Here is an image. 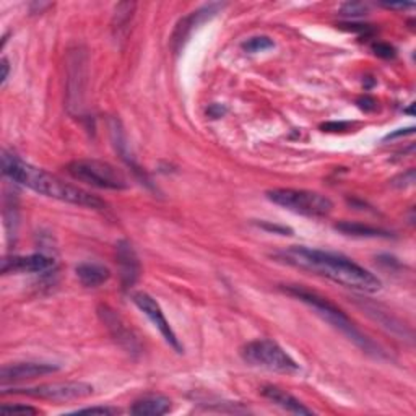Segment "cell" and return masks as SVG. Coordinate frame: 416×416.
I'll return each mask as SVG.
<instances>
[{
    "instance_id": "1",
    "label": "cell",
    "mask_w": 416,
    "mask_h": 416,
    "mask_svg": "<svg viewBox=\"0 0 416 416\" xmlns=\"http://www.w3.org/2000/svg\"><path fill=\"white\" fill-rule=\"evenodd\" d=\"M276 257L288 265L301 269L309 274L324 276V279L337 283V285L352 288L361 293L381 291L382 281L368 269L353 262L345 255L295 246L276 254Z\"/></svg>"
},
{
    "instance_id": "2",
    "label": "cell",
    "mask_w": 416,
    "mask_h": 416,
    "mask_svg": "<svg viewBox=\"0 0 416 416\" xmlns=\"http://www.w3.org/2000/svg\"><path fill=\"white\" fill-rule=\"evenodd\" d=\"M2 173L10 181L31 189L33 192L40 193V196L44 197L93 210H103L106 207V203L101 198L93 196L91 192L72 186L69 182L59 179L57 176L23 162V159L13 153H2Z\"/></svg>"
},
{
    "instance_id": "3",
    "label": "cell",
    "mask_w": 416,
    "mask_h": 416,
    "mask_svg": "<svg viewBox=\"0 0 416 416\" xmlns=\"http://www.w3.org/2000/svg\"><path fill=\"white\" fill-rule=\"evenodd\" d=\"M285 291L293 298L299 299L301 303L308 304L309 308H313L315 310V314L320 315V317L327 320L330 325H334L335 329L342 332V334H345L349 340L356 343L358 347H361L364 352H374L376 349L374 343L356 329V325L352 322V319H349L340 308L329 301L325 296L319 295L317 291H310L308 288L298 285L286 286Z\"/></svg>"
},
{
    "instance_id": "4",
    "label": "cell",
    "mask_w": 416,
    "mask_h": 416,
    "mask_svg": "<svg viewBox=\"0 0 416 416\" xmlns=\"http://www.w3.org/2000/svg\"><path fill=\"white\" fill-rule=\"evenodd\" d=\"M267 198L288 212L309 218H325L334 210V203L329 197L304 189H274L267 192Z\"/></svg>"
},
{
    "instance_id": "5",
    "label": "cell",
    "mask_w": 416,
    "mask_h": 416,
    "mask_svg": "<svg viewBox=\"0 0 416 416\" xmlns=\"http://www.w3.org/2000/svg\"><path fill=\"white\" fill-rule=\"evenodd\" d=\"M69 174L75 181L106 191H124L129 187L125 174L119 168L101 159H75L67 164Z\"/></svg>"
},
{
    "instance_id": "6",
    "label": "cell",
    "mask_w": 416,
    "mask_h": 416,
    "mask_svg": "<svg viewBox=\"0 0 416 416\" xmlns=\"http://www.w3.org/2000/svg\"><path fill=\"white\" fill-rule=\"evenodd\" d=\"M241 356L247 364L274 371V373L291 374L299 371V364L295 359L279 343L267 340V338L246 343L241 348Z\"/></svg>"
},
{
    "instance_id": "7",
    "label": "cell",
    "mask_w": 416,
    "mask_h": 416,
    "mask_svg": "<svg viewBox=\"0 0 416 416\" xmlns=\"http://www.w3.org/2000/svg\"><path fill=\"white\" fill-rule=\"evenodd\" d=\"M4 393H20V395L51 402H72L93 395V386L86 382H52V384L30 387V389L4 390Z\"/></svg>"
},
{
    "instance_id": "8",
    "label": "cell",
    "mask_w": 416,
    "mask_h": 416,
    "mask_svg": "<svg viewBox=\"0 0 416 416\" xmlns=\"http://www.w3.org/2000/svg\"><path fill=\"white\" fill-rule=\"evenodd\" d=\"M132 301H134L135 306L147 315L150 322L154 325V329H157L159 334H162L164 342L168 343V345L173 348L176 353H179V354L184 353V347L181 345L179 338H177L176 332L173 330V327L169 325L168 319L164 317V313L162 310V308H159V304L154 301V299L150 296L148 293H143V291L134 293Z\"/></svg>"
},
{
    "instance_id": "9",
    "label": "cell",
    "mask_w": 416,
    "mask_h": 416,
    "mask_svg": "<svg viewBox=\"0 0 416 416\" xmlns=\"http://www.w3.org/2000/svg\"><path fill=\"white\" fill-rule=\"evenodd\" d=\"M225 4H207L203 7L197 9L196 12H192L191 15H187L182 18L179 23L176 25V30L173 33V38H171V44H173V49L176 52H179L184 44L187 43L189 38H191L192 31L197 30L198 26L205 21L212 20L213 16L218 15L221 10H223Z\"/></svg>"
},
{
    "instance_id": "10",
    "label": "cell",
    "mask_w": 416,
    "mask_h": 416,
    "mask_svg": "<svg viewBox=\"0 0 416 416\" xmlns=\"http://www.w3.org/2000/svg\"><path fill=\"white\" fill-rule=\"evenodd\" d=\"M55 267V260L44 254L12 255L2 260V274H46Z\"/></svg>"
},
{
    "instance_id": "11",
    "label": "cell",
    "mask_w": 416,
    "mask_h": 416,
    "mask_svg": "<svg viewBox=\"0 0 416 416\" xmlns=\"http://www.w3.org/2000/svg\"><path fill=\"white\" fill-rule=\"evenodd\" d=\"M98 315L103 320V324L108 327L111 335L114 337L116 342H119V345L124 347L129 353H135L140 349L138 347L137 338L132 334V330L127 327V324L119 317V314H116V310L111 309L109 306H99Z\"/></svg>"
},
{
    "instance_id": "12",
    "label": "cell",
    "mask_w": 416,
    "mask_h": 416,
    "mask_svg": "<svg viewBox=\"0 0 416 416\" xmlns=\"http://www.w3.org/2000/svg\"><path fill=\"white\" fill-rule=\"evenodd\" d=\"M57 371L59 366L49 363H16L4 366L2 371H0V381L5 386L9 382H23L35 379V377L57 373Z\"/></svg>"
},
{
    "instance_id": "13",
    "label": "cell",
    "mask_w": 416,
    "mask_h": 416,
    "mask_svg": "<svg viewBox=\"0 0 416 416\" xmlns=\"http://www.w3.org/2000/svg\"><path fill=\"white\" fill-rule=\"evenodd\" d=\"M116 254H118L122 285H124V288H132L138 280V276H140V262H138L134 247L127 241H120L118 242V247H116Z\"/></svg>"
},
{
    "instance_id": "14",
    "label": "cell",
    "mask_w": 416,
    "mask_h": 416,
    "mask_svg": "<svg viewBox=\"0 0 416 416\" xmlns=\"http://www.w3.org/2000/svg\"><path fill=\"white\" fill-rule=\"evenodd\" d=\"M260 393L267 398V400L274 402L275 405H279L280 408L286 410L288 413L293 415H314V412L310 408H308L306 405L301 403L298 400L296 397H293L291 393H288L286 390H281L279 387L275 386H265L260 389Z\"/></svg>"
},
{
    "instance_id": "15",
    "label": "cell",
    "mask_w": 416,
    "mask_h": 416,
    "mask_svg": "<svg viewBox=\"0 0 416 416\" xmlns=\"http://www.w3.org/2000/svg\"><path fill=\"white\" fill-rule=\"evenodd\" d=\"M75 274L81 285L86 288H98L104 285V283L111 279L109 269L104 267V265L101 264H94V262H85V264L77 265Z\"/></svg>"
},
{
    "instance_id": "16",
    "label": "cell",
    "mask_w": 416,
    "mask_h": 416,
    "mask_svg": "<svg viewBox=\"0 0 416 416\" xmlns=\"http://www.w3.org/2000/svg\"><path fill=\"white\" fill-rule=\"evenodd\" d=\"M171 410V400L163 395H147L134 402L130 408L132 415L137 416H159Z\"/></svg>"
},
{
    "instance_id": "17",
    "label": "cell",
    "mask_w": 416,
    "mask_h": 416,
    "mask_svg": "<svg viewBox=\"0 0 416 416\" xmlns=\"http://www.w3.org/2000/svg\"><path fill=\"white\" fill-rule=\"evenodd\" d=\"M335 230H338L343 235L354 236V237H390V232L376 226H369L364 223H358V221H340L335 225Z\"/></svg>"
},
{
    "instance_id": "18",
    "label": "cell",
    "mask_w": 416,
    "mask_h": 416,
    "mask_svg": "<svg viewBox=\"0 0 416 416\" xmlns=\"http://www.w3.org/2000/svg\"><path fill=\"white\" fill-rule=\"evenodd\" d=\"M134 10H135V4H129V2L119 4L118 7H116L114 21H113V28H114L116 35H120V33L124 31L127 26H129L132 15H134Z\"/></svg>"
},
{
    "instance_id": "19",
    "label": "cell",
    "mask_w": 416,
    "mask_h": 416,
    "mask_svg": "<svg viewBox=\"0 0 416 416\" xmlns=\"http://www.w3.org/2000/svg\"><path fill=\"white\" fill-rule=\"evenodd\" d=\"M271 47H275V43H274V40H270L269 36H252L242 43L244 51L251 52V54L264 52Z\"/></svg>"
},
{
    "instance_id": "20",
    "label": "cell",
    "mask_w": 416,
    "mask_h": 416,
    "mask_svg": "<svg viewBox=\"0 0 416 416\" xmlns=\"http://www.w3.org/2000/svg\"><path fill=\"white\" fill-rule=\"evenodd\" d=\"M369 13V5L363 2H347L340 7V15L345 18H359Z\"/></svg>"
},
{
    "instance_id": "21",
    "label": "cell",
    "mask_w": 416,
    "mask_h": 416,
    "mask_svg": "<svg viewBox=\"0 0 416 416\" xmlns=\"http://www.w3.org/2000/svg\"><path fill=\"white\" fill-rule=\"evenodd\" d=\"M0 413L2 415H38L40 410L25 403H15V405H2L0 407Z\"/></svg>"
},
{
    "instance_id": "22",
    "label": "cell",
    "mask_w": 416,
    "mask_h": 416,
    "mask_svg": "<svg viewBox=\"0 0 416 416\" xmlns=\"http://www.w3.org/2000/svg\"><path fill=\"white\" fill-rule=\"evenodd\" d=\"M371 49H373V52L377 55V57L386 59V60L393 59L397 55L395 47L390 46L389 43H374L373 46H371Z\"/></svg>"
},
{
    "instance_id": "23",
    "label": "cell",
    "mask_w": 416,
    "mask_h": 416,
    "mask_svg": "<svg viewBox=\"0 0 416 416\" xmlns=\"http://www.w3.org/2000/svg\"><path fill=\"white\" fill-rule=\"evenodd\" d=\"M415 182V169L410 168L408 171H405V173L398 174L393 177V179L390 181V184L393 187H398V189H403V187H408L412 186Z\"/></svg>"
},
{
    "instance_id": "24",
    "label": "cell",
    "mask_w": 416,
    "mask_h": 416,
    "mask_svg": "<svg viewBox=\"0 0 416 416\" xmlns=\"http://www.w3.org/2000/svg\"><path fill=\"white\" fill-rule=\"evenodd\" d=\"M259 226L265 231L269 232H275V235H281V236H290L293 235V230L288 228V226H281V225H271L270 221H260Z\"/></svg>"
},
{
    "instance_id": "25",
    "label": "cell",
    "mask_w": 416,
    "mask_h": 416,
    "mask_svg": "<svg viewBox=\"0 0 416 416\" xmlns=\"http://www.w3.org/2000/svg\"><path fill=\"white\" fill-rule=\"evenodd\" d=\"M75 415H116L118 410L109 408V407H90V408H81L74 412Z\"/></svg>"
},
{
    "instance_id": "26",
    "label": "cell",
    "mask_w": 416,
    "mask_h": 416,
    "mask_svg": "<svg viewBox=\"0 0 416 416\" xmlns=\"http://www.w3.org/2000/svg\"><path fill=\"white\" fill-rule=\"evenodd\" d=\"M356 104L359 109L364 111V113H374V111L377 109V101L373 96H369V94H364V96L358 98Z\"/></svg>"
},
{
    "instance_id": "27",
    "label": "cell",
    "mask_w": 416,
    "mask_h": 416,
    "mask_svg": "<svg viewBox=\"0 0 416 416\" xmlns=\"http://www.w3.org/2000/svg\"><path fill=\"white\" fill-rule=\"evenodd\" d=\"M226 113H228V109H226V106H223V104H218V103L210 104L208 109H207V116H208V118H212V119L223 118Z\"/></svg>"
},
{
    "instance_id": "28",
    "label": "cell",
    "mask_w": 416,
    "mask_h": 416,
    "mask_svg": "<svg viewBox=\"0 0 416 416\" xmlns=\"http://www.w3.org/2000/svg\"><path fill=\"white\" fill-rule=\"evenodd\" d=\"M348 122H329V124H322L320 129H324V132H338V130H347Z\"/></svg>"
},
{
    "instance_id": "29",
    "label": "cell",
    "mask_w": 416,
    "mask_h": 416,
    "mask_svg": "<svg viewBox=\"0 0 416 416\" xmlns=\"http://www.w3.org/2000/svg\"><path fill=\"white\" fill-rule=\"evenodd\" d=\"M415 132V127H408V129H397L395 132H392V134L386 135L384 140H395V138H400L405 135H412Z\"/></svg>"
},
{
    "instance_id": "30",
    "label": "cell",
    "mask_w": 416,
    "mask_h": 416,
    "mask_svg": "<svg viewBox=\"0 0 416 416\" xmlns=\"http://www.w3.org/2000/svg\"><path fill=\"white\" fill-rule=\"evenodd\" d=\"M343 26H349V28H343V30L352 31V33H368L371 31V25H361V23H342Z\"/></svg>"
},
{
    "instance_id": "31",
    "label": "cell",
    "mask_w": 416,
    "mask_h": 416,
    "mask_svg": "<svg viewBox=\"0 0 416 416\" xmlns=\"http://www.w3.org/2000/svg\"><path fill=\"white\" fill-rule=\"evenodd\" d=\"M0 67H2V85H5V81H7L9 75H10V64L5 57L2 59V65H0Z\"/></svg>"
},
{
    "instance_id": "32",
    "label": "cell",
    "mask_w": 416,
    "mask_h": 416,
    "mask_svg": "<svg viewBox=\"0 0 416 416\" xmlns=\"http://www.w3.org/2000/svg\"><path fill=\"white\" fill-rule=\"evenodd\" d=\"M382 7L389 10H405V9H412L413 4H382Z\"/></svg>"
},
{
    "instance_id": "33",
    "label": "cell",
    "mask_w": 416,
    "mask_h": 416,
    "mask_svg": "<svg viewBox=\"0 0 416 416\" xmlns=\"http://www.w3.org/2000/svg\"><path fill=\"white\" fill-rule=\"evenodd\" d=\"M413 106H415V104H410V108H408V109H405L403 113H407V114H410V116H413Z\"/></svg>"
}]
</instances>
